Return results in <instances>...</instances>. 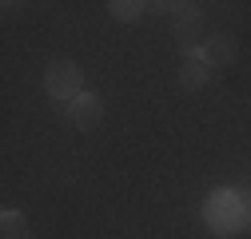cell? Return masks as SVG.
Wrapping results in <instances>:
<instances>
[{
  "mask_svg": "<svg viewBox=\"0 0 251 239\" xmlns=\"http://www.w3.org/2000/svg\"><path fill=\"white\" fill-rule=\"evenodd\" d=\"M112 16L116 20H140L144 16V8H151V4H144V0H112Z\"/></svg>",
  "mask_w": 251,
  "mask_h": 239,
  "instance_id": "obj_8",
  "label": "cell"
},
{
  "mask_svg": "<svg viewBox=\"0 0 251 239\" xmlns=\"http://www.w3.org/2000/svg\"><path fill=\"white\" fill-rule=\"evenodd\" d=\"M203 223L215 231V235H235L247 227V207H243V195L231 191V188H215L207 199H203Z\"/></svg>",
  "mask_w": 251,
  "mask_h": 239,
  "instance_id": "obj_1",
  "label": "cell"
},
{
  "mask_svg": "<svg viewBox=\"0 0 251 239\" xmlns=\"http://www.w3.org/2000/svg\"><path fill=\"white\" fill-rule=\"evenodd\" d=\"M211 72H215V68L207 64L200 52H187L183 64H179V88H187V92H200V88H207Z\"/></svg>",
  "mask_w": 251,
  "mask_h": 239,
  "instance_id": "obj_4",
  "label": "cell"
},
{
  "mask_svg": "<svg viewBox=\"0 0 251 239\" xmlns=\"http://www.w3.org/2000/svg\"><path fill=\"white\" fill-rule=\"evenodd\" d=\"M68 120H72V124L76 128H96L100 124V120H104V100L96 96V92H80L72 104H68Z\"/></svg>",
  "mask_w": 251,
  "mask_h": 239,
  "instance_id": "obj_3",
  "label": "cell"
},
{
  "mask_svg": "<svg viewBox=\"0 0 251 239\" xmlns=\"http://www.w3.org/2000/svg\"><path fill=\"white\" fill-rule=\"evenodd\" d=\"M0 239H32L24 212H16V207H4V212H0Z\"/></svg>",
  "mask_w": 251,
  "mask_h": 239,
  "instance_id": "obj_6",
  "label": "cell"
},
{
  "mask_svg": "<svg viewBox=\"0 0 251 239\" xmlns=\"http://www.w3.org/2000/svg\"><path fill=\"white\" fill-rule=\"evenodd\" d=\"M44 92L56 104H72L84 92V72H80L76 60H52V64L44 68Z\"/></svg>",
  "mask_w": 251,
  "mask_h": 239,
  "instance_id": "obj_2",
  "label": "cell"
},
{
  "mask_svg": "<svg viewBox=\"0 0 251 239\" xmlns=\"http://www.w3.org/2000/svg\"><path fill=\"white\" fill-rule=\"evenodd\" d=\"M239 195H243V207H247V223H251V188H243Z\"/></svg>",
  "mask_w": 251,
  "mask_h": 239,
  "instance_id": "obj_9",
  "label": "cell"
},
{
  "mask_svg": "<svg viewBox=\"0 0 251 239\" xmlns=\"http://www.w3.org/2000/svg\"><path fill=\"white\" fill-rule=\"evenodd\" d=\"M200 56L207 60L211 68H224V64H231V60H235V40H231L227 32H215V36H207V40H203Z\"/></svg>",
  "mask_w": 251,
  "mask_h": 239,
  "instance_id": "obj_5",
  "label": "cell"
},
{
  "mask_svg": "<svg viewBox=\"0 0 251 239\" xmlns=\"http://www.w3.org/2000/svg\"><path fill=\"white\" fill-rule=\"evenodd\" d=\"M176 36H179V44H183L187 52H200V48H203V40H200V12L179 16V20H176Z\"/></svg>",
  "mask_w": 251,
  "mask_h": 239,
  "instance_id": "obj_7",
  "label": "cell"
}]
</instances>
